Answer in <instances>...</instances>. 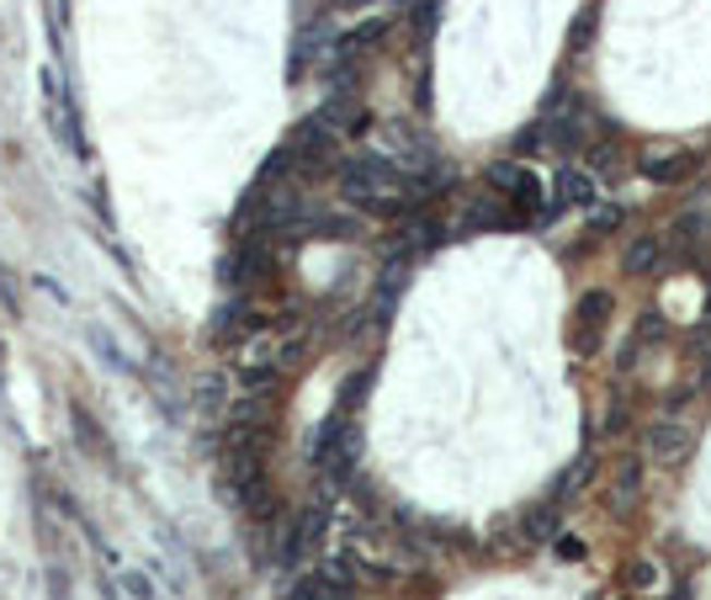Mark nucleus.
Here are the masks:
<instances>
[{"label":"nucleus","mask_w":711,"mask_h":600,"mask_svg":"<svg viewBox=\"0 0 711 600\" xmlns=\"http://www.w3.org/2000/svg\"><path fill=\"white\" fill-rule=\"evenodd\" d=\"M340 192L356 207H394L403 197V170L383 155H366V160H351L346 176H340Z\"/></svg>","instance_id":"nucleus-1"},{"label":"nucleus","mask_w":711,"mask_h":600,"mask_svg":"<svg viewBox=\"0 0 711 600\" xmlns=\"http://www.w3.org/2000/svg\"><path fill=\"white\" fill-rule=\"evenodd\" d=\"M605 329H611V292H585V298L574 303V320H568V340H574V351L590 357L594 346L605 340Z\"/></svg>","instance_id":"nucleus-2"},{"label":"nucleus","mask_w":711,"mask_h":600,"mask_svg":"<svg viewBox=\"0 0 711 600\" xmlns=\"http://www.w3.org/2000/svg\"><path fill=\"white\" fill-rule=\"evenodd\" d=\"M690 170H696V155H690V149H679V144H653V149L642 155V176H648V181H659V187L685 181Z\"/></svg>","instance_id":"nucleus-3"},{"label":"nucleus","mask_w":711,"mask_h":600,"mask_svg":"<svg viewBox=\"0 0 711 600\" xmlns=\"http://www.w3.org/2000/svg\"><path fill=\"white\" fill-rule=\"evenodd\" d=\"M557 202H568V207H590L594 202V187L585 170H557Z\"/></svg>","instance_id":"nucleus-4"},{"label":"nucleus","mask_w":711,"mask_h":600,"mask_svg":"<svg viewBox=\"0 0 711 600\" xmlns=\"http://www.w3.org/2000/svg\"><path fill=\"white\" fill-rule=\"evenodd\" d=\"M287 600H346V590L329 579V574H303L298 585H292V596Z\"/></svg>","instance_id":"nucleus-5"},{"label":"nucleus","mask_w":711,"mask_h":600,"mask_svg":"<svg viewBox=\"0 0 711 600\" xmlns=\"http://www.w3.org/2000/svg\"><path fill=\"white\" fill-rule=\"evenodd\" d=\"M510 197H515V207H526V213H542V181H537L531 170H520L515 187H510Z\"/></svg>","instance_id":"nucleus-6"},{"label":"nucleus","mask_w":711,"mask_h":600,"mask_svg":"<svg viewBox=\"0 0 711 600\" xmlns=\"http://www.w3.org/2000/svg\"><path fill=\"white\" fill-rule=\"evenodd\" d=\"M383 33H388V22H383V16H377V22H361L356 33H346V38H340V48H346V53H356V48H372Z\"/></svg>","instance_id":"nucleus-7"},{"label":"nucleus","mask_w":711,"mask_h":600,"mask_svg":"<svg viewBox=\"0 0 711 600\" xmlns=\"http://www.w3.org/2000/svg\"><path fill=\"white\" fill-rule=\"evenodd\" d=\"M648 266H659V240H637L632 244V261H627V272H648Z\"/></svg>","instance_id":"nucleus-8"},{"label":"nucleus","mask_w":711,"mask_h":600,"mask_svg":"<svg viewBox=\"0 0 711 600\" xmlns=\"http://www.w3.org/2000/svg\"><path fill=\"white\" fill-rule=\"evenodd\" d=\"M515 176H520V165H510V160H505V165H494V170H489V181H494L499 192H510V187H515Z\"/></svg>","instance_id":"nucleus-9"},{"label":"nucleus","mask_w":711,"mask_h":600,"mask_svg":"<svg viewBox=\"0 0 711 600\" xmlns=\"http://www.w3.org/2000/svg\"><path fill=\"white\" fill-rule=\"evenodd\" d=\"M553 548H557V559H568V563L585 559V542H579V537H557Z\"/></svg>","instance_id":"nucleus-10"},{"label":"nucleus","mask_w":711,"mask_h":600,"mask_svg":"<svg viewBox=\"0 0 711 600\" xmlns=\"http://www.w3.org/2000/svg\"><path fill=\"white\" fill-rule=\"evenodd\" d=\"M590 27H594V11H585V16H579V27H574V48H585V38H590Z\"/></svg>","instance_id":"nucleus-11"},{"label":"nucleus","mask_w":711,"mask_h":600,"mask_svg":"<svg viewBox=\"0 0 711 600\" xmlns=\"http://www.w3.org/2000/svg\"><path fill=\"white\" fill-rule=\"evenodd\" d=\"M674 600H690V590H674Z\"/></svg>","instance_id":"nucleus-12"}]
</instances>
